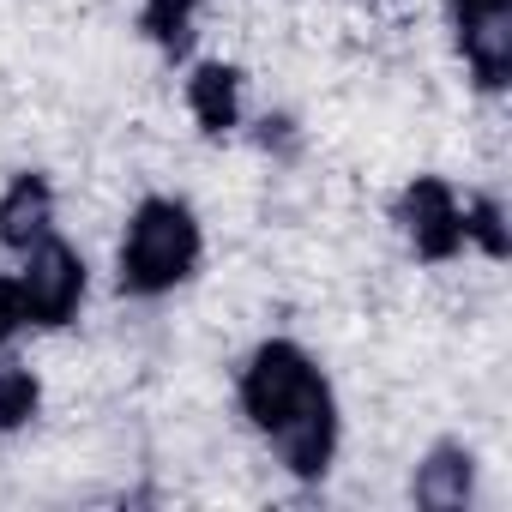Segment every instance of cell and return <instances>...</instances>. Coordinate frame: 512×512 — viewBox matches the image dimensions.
Returning a JSON list of instances; mask_svg holds the SVG:
<instances>
[{
  "label": "cell",
  "mask_w": 512,
  "mask_h": 512,
  "mask_svg": "<svg viewBox=\"0 0 512 512\" xmlns=\"http://www.w3.org/2000/svg\"><path fill=\"white\" fill-rule=\"evenodd\" d=\"M19 332H25V302H19L13 272H0V350H13Z\"/></svg>",
  "instance_id": "obj_13"
},
{
  "label": "cell",
  "mask_w": 512,
  "mask_h": 512,
  "mask_svg": "<svg viewBox=\"0 0 512 512\" xmlns=\"http://www.w3.org/2000/svg\"><path fill=\"white\" fill-rule=\"evenodd\" d=\"M13 284H19V302H25V326L67 332L91 302V260H85V247H73L55 229L13 260Z\"/></svg>",
  "instance_id": "obj_3"
},
{
  "label": "cell",
  "mask_w": 512,
  "mask_h": 512,
  "mask_svg": "<svg viewBox=\"0 0 512 512\" xmlns=\"http://www.w3.org/2000/svg\"><path fill=\"white\" fill-rule=\"evenodd\" d=\"M458 205H464V253H476L482 266H506L512 260V217H506L500 187H470V193H458Z\"/></svg>",
  "instance_id": "obj_9"
},
{
  "label": "cell",
  "mask_w": 512,
  "mask_h": 512,
  "mask_svg": "<svg viewBox=\"0 0 512 512\" xmlns=\"http://www.w3.org/2000/svg\"><path fill=\"white\" fill-rule=\"evenodd\" d=\"M205 266V223L181 193H139L115 241V290L127 302H163Z\"/></svg>",
  "instance_id": "obj_1"
},
{
  "label": "cell",
  "mask_w": 512,
  "mask_h": 512,
  "mask_svg": "<svg viewBox=\"0 0 512 512\" xmlns=\"http://www.w3.org/2000/svg\"><path fill=\"white\" fill-rule=\"evenodd\" d=\"M211 0H139V37L163 55V61H187L199 43V19Z\"/></svg>",
  "instance_id": "obj_10"
},
{
  "label": "cell",
  "mask_w": 512,
  "mask_h": 512,
  "mask_svg": "<svg viewBox=\"0 0 512 512\" xmlns=\"http://www.w3.org/2000/svg\"><path fill=\"white\" fill-rule=\"evenodd\" d=\"M43 404H49L43 374H37L25 356H7V350H0V440H13V434L37 428Z\"/></svg>",
  "instance_id": "obj_11"
},
{
  "label": "cell",
  "mask_w": 512,
  "mask_h": 512,
  "mask_svg": "<svg viewBox=\"0 0 512 512\" xmlns=\"http://www.w3.org/2000/svg\"><path fill=\"white\" fill-rule=\"evenodd\" d=\"M181 103H187V121L199 127V139H235L241 121H247V73L223 55H205L187 67L181 79Z\"/></svg>",
  "instance_id": "obj_7"
},
{
  "label": "cell",
  "mask_w": 512,
  "mask_h": 512,
  "mask_svg": "<svg viewBox=\"0 0 512 512\" xmlns=\"http://www.w3.org/2000/svg\"><path fill=\"white\" fill-rule=\"evenodd\" d=\"M416 512H470L482 500V458L470 440H428L404 482Z\"/></svg>",
  "instance_id": "obj_6"
},
{
  "label": "cell",
  "mask_w": 512,
  "mask_h": 512,
  "mask_svg": "<svg viewBox=\"0 0 512 512\" xmlns=\"http://www.w3.org/2000/svg\"><path fill=\"white\" fill-rule=\"evenodd\" d=\"M446 31L470 91L500 103L512 85V0H446Z\"/></svg>",
  "instance_id": "obj_5"
},
{
  "label": "cell",
  "mask_w": 512,
  "mask_h": 512,
  "mask_svg": "<svg viewBox=\"0 0 512 512\" xmlns=\"http://www.w3.org/2000/svg\"><path fill=\"white\" fill-rule=\"evenodd\" d=\"M241 127H247V145L260 151L272 169H296L308 157V127H302L296 109H260L253 121H241Z\"/></svg>",
  "instance_id": "obj_12"
},
{
  "label": "cell",
  "mask_w": 512,
  "mask_h": 512,
  "mask_svg": "<svg viewBox=\"0 0 512 512\" xmlns=\"http://www.w3.org/2000/svg\"><path fill=\"white\" fill-rule=\"evenodd\" d=\"M61 223V193L43 169H13L7 187H0V253H19L37 247L43 235H55Z\"/></svg>",
  "instance_id": "obj_8"
},
{
  "label": "cell",
  "mask_w": 512,
  "mask_h": 512,
  "mask_svg": "<svg viewBox=\"0 0 512 512\" xmlns=\"http://www.w3.org/2000/svg\"><path fill=\"white\" fill-rule=\"evenodd\" d=\"M392 229L404 253L428 272H446L464 260V205H458V187L434 169H416L392 193Z\"/></svg>",
  "instance_id": "obj_4"
},
{
  "label": "cell",
  "mask_w": 512,
  "mask_h": 512,
  "mask_svg": "<svg viewBox=\"0 0 512 512\" xmlns=\"http://www.w3.org/2000/svg\"><path fill=\"white\" fill-rule=\"evenodd\" d=\"M320 398H332V380H326L320 356L296 338H260L235 368V410L260 440Z\"/></svg>",
  "instance_id": "obj_2"
}]
</instances>
